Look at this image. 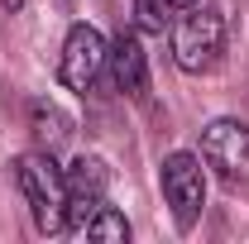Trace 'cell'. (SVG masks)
<instances>
[{
    "label": "cell",
    "instance_id": "1",
    "mask_svg": "<svg viewBox=\"0 0 249 244\" xmlns=\"http://www.w3.org/2000/svg\"><path fill=\"white\" fill-rule=\"evenodd\" d=\"M15 182L29 201V215L38 225V235H62L67 230V177L53 163V153H19L15 158Z\"/></svg>",
    "mask_w": 249,
    "mask_h": 244
},
{
    "label": "cell",
    "instance_id": "2",
    "mask_svg": "<svg viewBox=\"0 0 249 244\" xmlns=\"http://www.w3.org/2000/svg\"><path fill=\"white\" fill-rule=\"evenodd\" d=\"M225 53V24H220V15L211 10H187L182 19L173 24V58L182 72H211Z\"/></svg>",
    "mask_w": 249,
    "mask_h": 244
},
{
    "label": "cell",
    "instance_id": "3",
    "mask_svg": "<svg viewBox=\"0 0 249 244\" xmlns=\"http://www.w3.org/2000/svg\"><path fill=\"white\" fill-rule=\"evenodd\" d=\"M163 201L173 206L178 230H192L206 206V173L196 153H168L163 158Z\"/></svg>",
    "mask_w": 249,
    "mask_h": 244
},
{
    "label": "cell",
    "instance_id": "4",
    "mask_svg": "<svg viewBox=\"0 0 249 244\" xmlns=\"http://www.w3.org/2000/svg\"><path fill=\"white\" fill-rule=\"evenodd\" d=\"M201 158L225 182H249V124L245 120H211L201 129Z\"/></svg>",
    "mask_w": 249,
    "mask_h": 244
},
{
    "label": "cell",
    "instance_id": "5",
    "mask_svg": "<svg viewBox=\"0 0 249 244\" xmlns=\"http://www.w3.org/2000/svg\"><path fill=\"white\" fill-rule=\"evenodd\" d=\"M101 67H106V38H101V29H91V24H72L67 29V43H62V87H72V91H91L96 77H101Z\"/></svg>",
    "mask_w": 249,
    "mask_h": 244
},
{
    "label": "cell",
    "instance_id": "6",
    "mask_svg": "<svg viewBox=\"0 0 249 244\" xmlns=\"http://www.w3.org/2000/svg\"><path fill=\"white\" fill-rule=\"evenodd\" d=\"M106 67H110V82L124 96H144L149 91V58H144V43L134 29H120L115 43L106 48Z\"/></svg>",
    "mask_w": 249,
    "mask_h": 244
},
{
    "label": "cell",
    "instance_id": "7",
    "mask_svg": "<svg viewBox=\"0 0 249 244\" xmlns=\"http://www.w3.org/2000/svg\"><path fill=\"white\" fill-rule=\"evenodd\" d=\"M201 0H134V15H139V29L144 34H163L182 19L187 10H196Z\"/></svg>",
    "mask_w": 249,
    "mask_h": 244
},
{
    "label": "cell",
    "instance_id": "8",
    "mask_svg": "<svg viewBox=\"0 0 249 244\" xmlns=\"http://www.w3.org/2000/svg\"><path fill=\"white\" fill-rule=\"evenodd\" d=\"M62 177H67V196H106V187H110V168H106L101 158H87V153H82Z\"/></svg>",
    "mask_w": 249,
    "mask_h": 244
},
{
    "label": "cell",
    "instance_id": "9",
    "mask_svg": "<svg viewBox=\"0 0 249 244\" xmlns=\"http://www.w3.org/2000/svg\"><path fill=\"white\" fill-rule=\"evenodd\" d=\"M29 115H34V134H38V149H58L62 139H67V120H62V110L58 105H48V101H34L29 105Z\"/></svg>",
    "mask_w": 249,
    "mask_h": 244
},
{
    "label": "cell",
    "instance_id": "10",
    "mask_svg": "<svg viewBox=\"0 0 249 244\" xmlns=\"http://www.w3.org/2000/svg\"><path fill=\"white\" fill-rule=\"evenodd\" d=\"M87 240H129V220H124L115 206H101V211L87 220Z\"/></svg>",
    "mask_w": 249,
    "mask_h": 244
},
{
    "label": "cell",
    "instance_id": "11",
    "mask_svg": "<svg viewBox=\"0 0 249 244\" xmlns=\"http://www.w3.org/2000/svg\"><path fill=\"white\" fill-rule=\"evenodd\" d=\"M0 5H5V10H19V5H24V0H0Z\"/></svg>",
    "mask_w": 249,
    "mask_h": 244
}]
</instances>
